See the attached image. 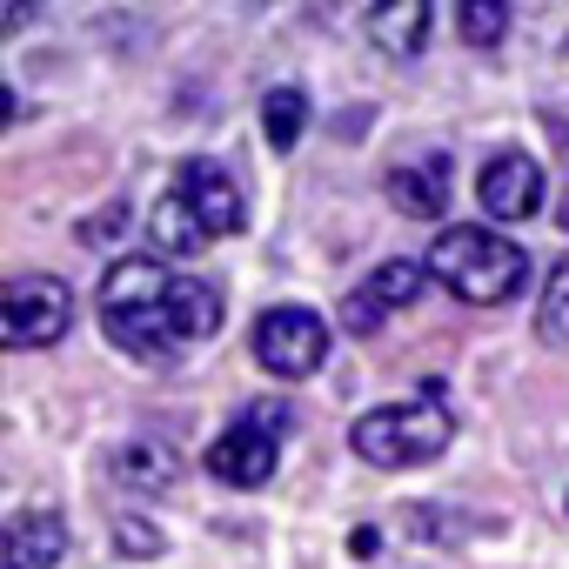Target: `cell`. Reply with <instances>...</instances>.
<instances>
[{"label": "cell", "instance_id": "1", "mask_svg": "<svg viewBox=\"0 0 569 569\" xmlns=\"http://www.w3.org/2000/svg\"><path fill=\"white\" fill-rule=\"evenodd\" d=\"M174 281L161 261L148 254H128L101 274V329L114 349H128L134 362H174L181 342H174Z\"/></svg>", "mask_w": 569, "mask_h": 569}, {"label": "cell", "instance_id": "2", "mask_svg": "<svg viewBox=\"0 0 569 569\" xmlns=\"http://www.w3.org/2000/svg\"><path fill=\"white\" fill-rule=\"evenodd\" d=\"M429 274L442 281L456 302L496 309V302L522 296L529 254H522L509 234H496V228H482V221H462V228H442V234L429 241Z\"/></svg>", "mask_w": 569, "mask_h": 569}, {"label": "cell", "instance_id": "3", "mask_svg": "<svg viewBox=\"0 0 569 569\" xmlns=\"http://www.w3.org/2000/svg\"><path fill=\"white\" fill-rule=\"evenodd\" d=\"M449 436H456V422H449L442 396L422 389L416 402H382V409H369V416L349 429V449H356L362 462H376V469H416V462H436V456L449 449Z\"/></svg>", "mask_w": 569, "mask_h": 569}, {"label": "cell", "instance_id": "4", "mask_svg": "<svg viewBox=\"0 0 569 569\" xmlns=\"http://www.w3.org/2000/svg\"><path fill=\"white\" fill-rule=\"evenodd\" d=\"M74 322V289L61 274H8L0 289V349H48Z\"/></svg>", "mask_w": 569, "mask_h": 569}, {"label": "cell", "instance_id": "5", "mask_svg": "<svg viewBox=\"0 0 569 569\" xmlns=\"http://www.w3.org/2000/svg\"><path fill=\"white\" fill-rule=\"evenodd\" d=\"M329 322L316 316V309H261L254 316V362L268 369V376H281V382H302V376H316L322 362H329Z\"/></svg>", "mask_w": 569, "mask_h": 569}, {"label": "cell", "instance_id": "6", "mask_svg": "<svg viewBox=\"0 0 569 569\" xmlns=\"http://www.w3.org/2000/svg\"><path fill=\"white\" fill-rule=\"evenodd\" d=\"M422 281H429V261H409V254H396V261H382V268L362 281V289L342 302V316H336V322H342L349 336H376L389 309H409V302L422 296Z\"/></svg>", "mask_w": 569, "mask_h": 569}, {"label": "cell", "instance_id": "7", "mask_svg": "<svg viewBox=\"0 0 569 569\" xmlns=\"http://www.w3.org/2000/svg\"><path fill=\"white\" fill-rule=\"evenodd\" d=\"M174 188L188 194V208H194V221L208 228V241L248 228V194H241V181H234L221 161H181V181H174Z\"/></svg>", "mask_w": 569, "mask_h": 569}, {"label": "cell", "instance_id": "8", "mask_svg": "<svg viewBox=\"0 0 569 569\" xmlns=\"http://www.w3.org/2000/svg\"><path fill=\"white\" fill-rule=\"evenodd\" d=\"M476 194H482V214H496V221H529L536 201H542V161H529L522 148H502V154L482 161Z\"/></svg>", "mask_w": 569, "mask_h": 569}, {"label": "cell", "instance_id": "9", "mask_svg": "<svg viewBox=\"0 0 569 569\" xmlns=\"http://www.w3.org/2000/svg\"><path fill=\"white\" fill-rule=\"evenodd\" d=\"M274 462H281V436L254 429L248 416L208 449V476H214V482H234V489H261V482H274Z\"/></svg>", "mask_w": 569, "mask_h": 569}, {"label": "cell", "instance_id": "10", "mask_svg": "<svg viewBox=\"0 0 569 569\" xmlns=\"http://www.w3.org/2000/svg\"><path fill=\"white\" fill-rule=\"evenodd\" d=\"M108 476H114L121 489L161 496V489H174V482H181V449H174V442H161V436H128V442L108 456Z\"/></svg>", "mask_w": 569, "mask_h": 569}, {"label": "cell", "instance_id": "11", "mask_svg": "<svg viewBox=\"0 0 569 569\" xmlns=\"http://www.w3.org/2000/svg\"><path fill=\"white\" fill-rule=\"evenodd\" d=\"M8 569H54L68 556V522L54 509H21L8 516Z\"/></svg>", "mask_w": 569, "mask_h": 569}, {"label": "cell", "instance_id": "12", "mask_svg": "<svg viewBox=\"0 0 569 569\" xmlns=\"http://www.w3.org/2000/svg\"><path fill=\"white\" fill-rule=\"evenodd\" d=\"M389 201H396V214L436 221V214L449 208V161L429 154V161H402V168H389Z\"/></svg>", "mask_w": 569, "mask_h": 569}, {"label": "cell", "instance_id": "13", "mask_svg": "<svg viewBox=\"0 0 569 569\" xmlns=\"http://www.w3.org/2000/svg\"><path fill=\"white\" fill-rule=\"evenodd\" d=\"M436 34V8L429 0H396V8H376L369 14V41L389 54V61H416Z\"/></svg>", "mask_w": 569, "mask_h": 569}, {"label": "cell", "instance_id": "14", "mask_svg": "<svg viewBox=\"0 0 569 569\" xmlns=\"http://www.w3.org/2000/svg\"><path fill=\"white\" fill-rule=\"evenodd\" d=\"M148 234H154L161 254H201V248H208V228L194 221V208H188L181 188H161V201H154V214H148Z\"/></svg>", "mask_w": 569, "mask_h": 569}, {"label": "cell", "instance_id": "15", "mask_svg": "<svg viewBox=\"0 0 569 569\" xmlns=\"http://www.w3.org/2000/svg\"><path fill=\"white\" fill-rule=\"evenodd\" d=\"M214 329H221V296L208 289V281L181 274L174 281V342L188 349V342H208Z\"/></svg>", "mask_w": 569, "mask_h": 569}, {"label": "cell", "instance_id": "16", "mask_svg": "<svg viewBox=\"0 0 569 569\" xmlns=\"http://www.w3.org/2000/svg\"><path fill=\"white\" fill-rule=\"evenodd\" d=\"M302 128H309V94H302V88H268V101H261V134H268V148L289 154V148L302 141Z\"/></svg>", "mask_w": 569, "mask_h": 569}, {"label": "cell", "instance_id": "17", "mask_svg": "<svg viewBox=\"0 0 569 569\" xmlns=\"http://www.w3.org/2000/svg\"><path fill=\"white\" fill-rule=\"evenodd\" d=\"M536 336L549 342V349H569V254L549 268V281H542V302H536Z\"/></svg>", "mask_w": 569, "mask_h": 569}, {"label": "cell", "instance_id": "18", "mask_svg": "<svg viewBox=\"0 0 569 569\" xmlns=\"http://www.w3.org/2000/svg\"><path fill=\"white\" fill-rule=\"evenodd\" d=\"M456 28H462L469 48H496V41L509 34V8H502V0H462V8H456Z\"/></svg>", "mask_w": 569, "mask_h": 569}, {"label": "cell", "instance_id": "19", "mask_svg": "<svg viewBox=\"0 0 569 569\" xmlns=\"http://www.w3.org/2000/svg\"><path fill=\"white\" fill-rule=\"evenodd\" d=\"M161 542H168V536H161L154 522H141V516H121V522H114V549H121V556H161Z\"/></svg>", "mask_w": 569, "mask_h": 569}, {"label": "cell", "instance_id": "20", "mask_svg": "<svg viewBox=\"0 0 569 569\" xmlns=\"http://www.w3.org/2000/svg\"><path fill=\"white\" fill-rule=\"evenodd\" d=\"M121 228H128V214H121V208H101L94 221H81V241H88V248H101V241H114Z\"/></svg>", "mask_w": 569, "mask_h": 569}, {"label": "cell", "instance_id": "21", "mask_svg": "<svg viewBox=\"0 0 569 569\" xmlns=\"http://www.w3.org/2000/svg\"><path fill=\"white\" fill-rule=\"evenodd\" d=\"M376 549H382V529H376V522H362V529L349 536V556H376Z\"/></svg>", "mask_w": 569, "mask_h": 569}]
</instances>
